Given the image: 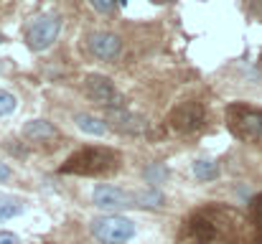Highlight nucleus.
<instances>
[{
  "label": "nucleus",
  "instance_id": "obj_3",
  "mask_svg": "<svg viewBox=\"0 0 262 244\" xmlns=\"http://www.w3.org/2000/svg\"><path fill=\"white\" fill-rule=\"evenodd\" d=\"M89 229H92V237L102 244H122L135 237V221L127 216H117V214L94 219Z\"/></svg>",
  "mask_w": 262,
  "mask_h": 244
},
{
  "label": "nucleus",
  "instance_id": "obj_9",
  "mask_svg": "<svg viewBox=\"0 0 262 244\" xmlns=\"http://www.w3.org/2000/svg\"><path fill=\"white\" fill-rule=\"evenodd\" d=\"M107 122L125 135H143L148 130V120L135 115V112H127L125 107L122 109H107Z\"/></svg>",
  "mask_w": 262,
  "mask_h": 244
},
{
  "label": "nucleus",
  "instance_id": "obj_11",
  "mask_svg": "<svg viewBox=\"0 0 262 244\" xmlns=\"http://www.w3.org/2000/svg\"><path fill=\"white\" fill-rule=\"evenodd\" d=\"M74 122H77V127L82 130V132H89V135H104L107 132V122L102 120V117H94V115H89V112H79L77 117H74Z\"/></svg>",
  "mask_w": 262,
  "mask_h": 244
},
{
  "label": "nucleus",
  "instance_id": "obj_4",
  "mask_svg": "<svg viewBox=\"0 0 262 244\" xmlns=\"http://www.w3.org/2000/svg\"><path fill=\"white\" fill-rule=\"evenodd\" d=\"M84 94L104 109H122L125 107L122 92L115 86V81L102 77V74H89L84 79Z\"/></svg>",
  "mask_w": 262,
  "mask_h": 244
},
{
  "label": "nucleus",
  "instance_id": "obj_6",
  "mask_svg": "<svg viewBox=\"0 0 262 244\" xmlns=\"http://www.w3.org/2000/svg\"><path fill=\"white\" fill-rule=\"evenodd\" d=\"M61 31V20L59 15H38L31 26H28V33H26V41L33 51H46L56 36Z\"/></svg>",
  "mask_w": 262,
  "mask_h": 244
},
{
  "label": "nucleus",
  "instance_id": "obj_15",
  "mask_svg": "<svg viewBox=\"0 0 262 244\" xmlns=\"http://www.w3.org/2000/svg\"><path fill=\"white\" fill-rule=\"evenodd\" d=\"M166 178H168V168H166L163 163H150V165L145 168V181L150 183V188L158 186V183H163Z\"/></svg>",
  "mask_w": 262,
  "mask_h": 244
},
{
  "label": "nucleus",
  "instance_id": "obj_16",
  "mask_svg": "<svg viewBox=\"0 0 262 244\" xmlns=\"http://www.w3.org/2000/svg\"><path fill=\"white\" fill-rule=\"evenodd\" d=\"M15 97L10 94V92H3L0 89V117H5V115H10L13 109H15Z\"/></svg>",
  "mask_w": 262,
  "mask_h": 244
},
{
  "label": "nucleus",
  "instance_id": "obj_8",
  "mask_svg": "<svg viewBox=\"0 0 262 244\" xmlns=\"http://www.w3.org/2000/svg\"><path fill=\"white\" fill-rule=\"evenodd\" d=\"M87 49L92 51V56H97V59H102V61H112V59L120 56L122 41H120V36H115V33L99 31V33H92L87 38Z\"/></svg>",
  "mask_w": 262,
  "mask_h": 244
},
{
  "label": "nucleus",
  "instance_id": "obj_17",
  "mask_svg": "<svg viewBox=\"0 0 262 244\" xmlns=\"http://www.w3.org/2000/svg\"><path fill=\"white\" fill-rule=\"evenodd\" d=\"M92 5H94V10H99V13H112V8H115V0H89Z\"/></svg>",
  "mask_w": 262,
  "mask_h": 244
},
{
  "label": "nucleus",
  "instance_id": "obj_19",
  "mask_svg": "<svg viewBox=\"0 0 262 244\" xmlns=\"http://www.w3.org/2000/svg\"><path fill=\"white\" fill-rule=\"evenodd\" d=\"M252 211H255V219H257V224H262V196H260V198H255V204H252Z\"/></svg>",
  "mask_w": 262,
  "mask_h": 244
},
{
  "label": "nucleus",
  "instance_id": "obj_21",
  "mask_svg": "<svg viewBox=\"0 0 262 244\" xmlns=\"http://www.w3.org/2000/svg\"><path fill=\"white\" fill-rule=\"evenodd\" d=\"M0 43H3V36H0Z\"/></svg>",
  "mask_w": 262,
  "mask_h": 244
},
{
  "label": "nucleus",
  "instance_id": "obj_2",
  "mask_svg": "<svg viewBox=\"0 0 262 244\" xmlns=\"http://www.w3.org/2000/svg\"><path fill=\"white\" fill-rule=\"evenodd\" d=\"M227 125L232 135L245 143L262 140V109L247 107V104H232L227 107Z\"/></svg>",
  "mask_w": 262,
  "mask_h": 244
},
{
  "label": "nucleus",
  "instance_id": "obj_13",
  "mask_svg": "<svg viewBox=\"0 0 262 244\" xmlns=\"http://www.w3.org/2000/svg\"><path fill=\"white\" fill-rule=\"evenodd\" d=\"M133 196H135V206H143V209H158V206H163V193L158 188H145V191H138Z\"/></svg>",
  "mask_w": 262,
  "mask_h": 244
},
{
  "label": "nucleus",
  "instance_id": "obj_12",
  "mask_svg": "<svg viewBox=\"0 0 262 244\" xmlns=\"http://www.w3.org/2000/svg\"><path fill=\"white\" fill-rule=\"evenodd\" d=\"M23 209H26L23 198H18V196H0V221L20 216Z\"/></svg>",
  "mask_w": 262,
  "mask_h": 244
},
{
  "label": "nucleus",
  "instance_id": "obj_10",
  "mask_svg": "<svg viewBox=\"0 0 262 244\" xmlns=\"http://www.w3.org/2000/svg\"><path fill=\"white\" fill-rule=\"evenodd\" d=\"M23 135L28 140H49V138H56V127L46 120H31V122H26Z\"/></svg>",
  "mask_w": 262,
  "mask_h": 244
},
{
  "label": "nucleus",
  "instance_id": "obj_20",
  "mask_svg": "<svg viewBox=\"0 0 262 244\" xmlns=\"http://www.w3.org/2000/svg\"><path fill=\"white\" fill-rule=\"evenodd\" d=\"M8 178H10V168H8L5 163H0V183L8 181Z\"/></svg>",
  "mask_w": 262,
  "mask_h": 244
},
{
  "label": "nucleus",
  "instance_id": "obj_7",
  "mask_svg": "<svg viewBox=\"0 0 262 244\" xmlns=\"http://www.w3.org/2000/svg\"><path fill=\"white\" fill-rule=\"evenodd\" d=\"M92 201L102 211H117V209H125V206H135V196L117 188V186H97L94 193H92Z\"/></svg>",
  "mask_w": 262,
  "mask_h": 244
},
{
  "label": "nucleus",
  "instance_id": "obj_14",
  "mask_svg": "<svg viewBox=\"0 0 262 244\" xmlns=\"http://www.w3.org/2000/svg\"><path fill=\"white\" fill-rule=\"evenodd\" d=\"M193 175L199 181H214L219 175V165L214 161H196L193 163Z\"/></svg>",
  "mask_w": 262,
  "mask_h": 244
},
{
  "label": "nucleus",
  "instance_id": "obj_5",
  "mask_svg": "<svg viewBox=\"0 0 262 244\" xmlns=\"http://www.w3.org/2000/svg\"><path fill=\"white\" fill-rule=\"evenodd\" d=\"M168 122H171V127H173L176 132L191 135V132H196V130L204 127V122H206V109H204L201 102H181V104L173 107Z\"/></svg>",
  "mask_w": 262,
  "mask_h": 244
},
{
  "label": "nucleus",
  "instance_id": "obj_1",
  "mask_svg": "<svg viewBox=\"0 0 262 244\" xmlns=\"http://www.w3.org/2000/svg\"><path fill=\"white\" fill-rule=\"evenodd\" d=\"M117 168V153L110 148H84L61 165V173L72 175H104Z\"/></svg>",
  "mask_w": 262,
  "mask_h": 244
},
{
  "label": "nucleus",
  "instance_id": "obj_18",
  "mask_svg": "<svg viewBox=\"0 0 262 244\" xmlns=\"http://www.w3.org/2000/svg\"><path fill=\"white\" fill-rule=\"evenodd\" d=\"M0 244H20V239L10 232H0Z\"/></svg>",
  "mask_w": 262,
  "mask_h": 244
}]
</instances>
